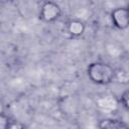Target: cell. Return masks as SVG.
<instances>
[{"label": "cell", "mask_w": 129, "mask_h": 129, "mask_svg": "<svg viewBox=\"0 0 129 129\" xmlns=\"http://www.w3.org/2000/svg\"><path fill=\"white\" fill-rule=\"evenodd\" d=\"M87 74L89 79L98 85L110 84L115 77V71L110 64L99 61L90 63L87 69Z\"/></svg>", "instance_id": "cell-1"}, {"label": "cell", "mask_w": 129, "mask_h": 129, "mask_svg": "<svg viewBox=\"0 0 129 129\" xmlns=\"http://www.w3.org/2000/svg\"><path fill=\"white\" fill-rule=\"evenodd\" d=\"M61 14L59 5L53 1H46L42 4L39 11V18L45 22L55 21Z\"/></svg>", "instance_id": "cell-2"}, {"label": "cell", "mask_w": 129, "mask_h": 129, "mask_svg": "<svg viewBox=\"0 0 129 129\" xmlns=\"http://www.w3.org/2000/svg\"><path fill=\"white\" fill-rule=\"evenodd\" d=\"M111 19L114 26L119 29L129 27V9L125 7L114 9L111 13Z\"/></svg>", "instance_id": "cell-3"}, {"label": "cell", "mask_w": 129, "mask_h": 129, "mask_svg": "<svg viewBox=\"0 0 129 129\" xmlns=\"http://www.w3.org/2000/svg\"><path fill=\"white\" fill-rule=\"evenodd\" d=\"M68 32L72 35V36H80L84 33L85 31V24L81 21V20H72L68 23L67 26Z\"/></svg>", "instance_id": "cell-4"}, {"label": "cell", "mask_w": 129, "mask_h": 129, "mask_svg": "<svg viewBox=\"0 0 129 129\" xmlns=\"http://www.w3.org/2000/svg\"><path fill=\"white\" fill-rule=\"evenodd\" d=\"M100 127L101 128H110V129H112V128L120 129V128H126L127 125L118 120H104V121H101Z\"/></svg>", "instance_id": "cell-5"}, {"label": "cell", "mask_w": 129, "mask_h": 129, "mask_svg": "<svg viewBox=\"0 0 129 129\" xmlns=\"http://www.w3.org/2000/svg\"><path fill=\"white\" fill-rule=\"evenodd\" d=\"M122 103L129 110V91H127V92H125L123 94V96H122Z\"/></svg>", "instance_id": "cell-6"}]
</instances>
